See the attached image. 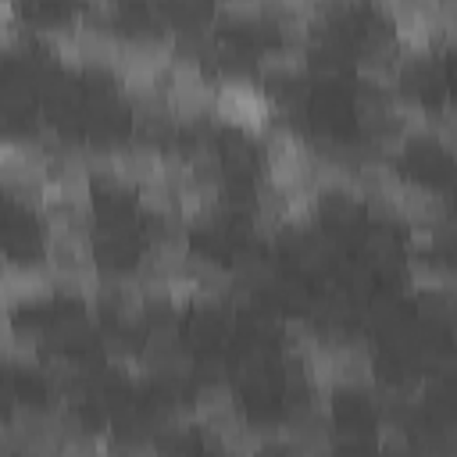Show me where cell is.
Instances as JSON below:
<instances>
[{
  "label": "cell",
  "instance_id": "1",
  "mask_svg": "<svg viewBox=\"0 0 457 457\" xmlns=\"http://www.w3.org/2000/svg\"><path fill=\"white\" fill-rule=\"evenodd\" d=\"M93 232H75V228H46L43 236V261L57 282V293L79 296V300H96L100 293V268H96V250H93Z\"/></svg>",
  "mask_w": 457,
  "mask_h": 457
},
{
  "label": "cell",
  "instance_id": "2",
  "mask_svg": "<svg viewBox=\"0 0 457 457\" xmlns=\"http://www.w3.org/2000/svg\"><path fill=\"white\" fill-rule=\"evenodd\" d=\"M318 157L296 132L268 129L264 132V182L286 193H321L318 189Z\"/></svg>",
  "mask_w": 457,
  "mask_h": 457
},
{
  "label": "cell",
  "instance_id": "3",
  "mask_svg": "<svg viewBox=\"0 0 457 457\" xmlns=\"http://www.w3.org/2000/svg\"><path fill=\"white\" fill-rule=\"evenodd\" d=\"M50 164H54V154H46L39 143L7 139L0 146V182H4L7 196L39 211L43 189H46V179H50Z\"/></svg>",
  "mask_w": 457,
  "mask_h": 457
},
{
  "label": "cell",
  "instance_id": "4",
  "mask_svg": "<svg viewBox=\"0 0 457 457\" xmlns=\"http://www.w3.org/2000/svg\"><path fill=\"white\" fill-rule=\"evenodd\" d=\"M214 118L239 129V132H250V136H261L271 129V118H275V100L264 86H257L253 79L246 75H228L218 82V107H214Z\"/></svg>",
  "mask_w": 457,
  "mask_h": 457
},
{
  "label": "cell",
  "instance_id": "5",
  "mask_svg": "<svg viewBox=\"0 0 457 457\" xmlns=\"http://www.w3.org/2000/svg\"><path fill=\"white\" fill-rule=\"evenodd\" d=\"M168 107H171L175 121H182V125H200L204 118H214L218 82L207 79L200 61L175 54V64L168 75Z\"/></svg>",
  "mask_w": 457,
  "mask_h": 457
},
{
  "label": "cell",
  "instance_id": "6",
  "mask_svg": "<svg viewBox=\"0 0 457 457\" xmlns=\"http://www.w3.org/2000/svg\"><path fill=\"white\" fill-rule=\"evenodd\" d=\"M57 293V282L43 264H21V261H7L4 264V282H0V296H4V307L7 314L14 307H32V303H43Z\"/></svg>",
  "mask_w": 457,
  "mask_h": 457
},
{
  "label": "cell",
  "instance_id": "7",
  "mask_svg": "<svg viewBox=\"0 0 457 457\" xmlns=\"http://www.w3.org/2000/svg\"><path fill=\"white\" fill-rule=\"evenodd\" d=\"M446 218H450V207L436 189L418 186V182H403V189H400V221L411 232H439V228H446Z\"/></svg>",
  "mask_w": 457,
  "mask_h": 457
},
{
  "label": "cell",
  "instance_id": "8",
  "mask_svg": "<svg viewBox=\"0 0 457 457\" xmlns=\"http://www.w3.org/2000/svg\"><path fill=\"white\" fill-rule=\"evenodd\" d=\"M193 425L207 428L211 436H221L236 425H243V411L236 403V396L225 386H207L196 393L193 400Z\"/></svg>",
  "mask_w": 457,
  "mask_h": 457
},
{
  "label": "cell",
  "instance_id": "9",
  "mask_svg": "<svg viewBox=\"0 0 457 457\" xmlns=\"http://www.w3.org/2000/svg\"><path fill=\"white\" fill-rule=\"evenodd\" d=\"M407 278L418 293H428V296H453L457 293V268H450L446 261L439 257H414L407 264Z\"/></svg>",
  "mask_w": 457,
  "mask_h": 457
},
{
  "label": "cell",
  "instance_id": "10",
  "mask_svg": "<svg viewBox=\"0 0 457 457\" xmlns=\"http://www.w3.org/2000/svg\"><path fill=\"white\" fill-rule=\"evenodd\" d=\"M311 57H307V46H293V43H278L271 50H264L257 57V68L268 82H300V75L307 71Z\"/></svg>",
  "mask_w": 457,
  "mask_h": 457
},
{
  "label": "cell",
  "instance_id": "11",
  "mask_svg": "<svg viewBox=\"0 0 457 457\" xmlns=\"http://www.w3.org/2000/svg\"><path fill=\"white\" fill-rule=\"evenodd\" d=\"M4 357H7V364H18V368H29V364H36V361H39V350H36V336H29V332H18V328L7 321V328H4Z\"/></svg>",
  "mask_w": 457,
  "mask_h": 457
},
{
  "label": "cell",
  "instance_id": "12",
  "mask_svg": "<svg viewBox=\"0 0 457 457\" xmlns=\"http://www.w3.org/2000/svg\"><path fill=\"white\" fill-rule=\"evenodd\" d=\"M432 139L457 154V107H446V111L432 114Z\"/></svg>",
  "mask_w": 457,
  "mask_h": 457
},
{
  "label": "cell",
  "instance_id": "13",
  "mask_svg": "<svg viewBox=\"0 0 457 457\" xmlns=\"http://www.w3.org/2000/svg\"><path fill=\"white\" fill-rule=\"evenodd\" d=\"M439 21L446 32V43H457V0H439Z\"/></svg>",
  "mask_w": 457,
  "mask_h": 457
}]
</instances>
